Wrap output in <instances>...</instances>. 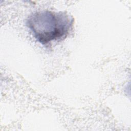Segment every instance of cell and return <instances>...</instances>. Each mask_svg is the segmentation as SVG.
I'll use <instances>...</instances> for the list:
<instances>
[{"label": "cell", "instance_id": "obj_1", "mask_svg": "<svg viewBox=\"0 0 131 131\" xmlns=\"http://www.w3.org/2000/svg\"><path fill=\"white\" fill-rule=\"evenodd\" d=\"M73 23V16L65 12L45 10L31 14L26 21L35 39L43 45L65 37Z\"/></svg>", "mask_w": 131, "mask_h": 131}]
</instances>
